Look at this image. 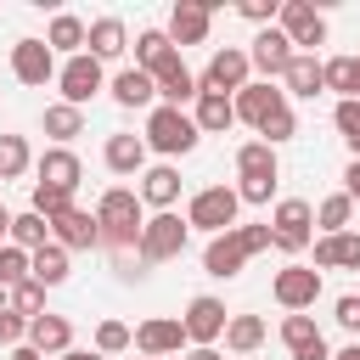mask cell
I'll return each mask as SVG.
<instances>
[{
    "mask_svg": "<svg viewBox=\"0 0 360 360\" xmlns=\"http://www.w3.org/2000/svg\"><path fill=\"white\" fill-rule=\"evenodd\" d=\"M96 225H101V248L107 253H124L141 242V225H146V208L135 197V186H107L96 197Z\"/></svg>",
    "mask_w": 360,
    "mask_h": 360,
    "instance_id": "6da1fadb",
    "label": "cell"
},
{
    "mask_svg": "<svg viewBox=\"0 0 360 360\" xmlns=\"http://www.w3.org/2000/svg\"><path fill=\"white\" fill-rule=\"evenodd\" d=\"M264 248H270V225H231V231L208 236V248H202V276L231 281V276H242V264H248L253 253H264Z\"/></svg>",
    "mask_w": 360,
    "mask_h": 360,
    "instance_id": "7a4b0ae2",
    "label": "cell"
},
{
    "mask_svg": "<svg viewBox=\"0 0 360 360\" xmlns=\"http://www.w3.org/2000/svg\"><path fill=\"white\" fill-rule=\"evenodd\" d=\"M141 141H146V152L186 158L202 135H197V124H191V112H186V107H163V101H158V107L146 112V135H141Z\"/></svg>",
    "mask_w": 360,
    "mask_h": 360,
    "instance_id": "3957f363",
    "label": "cell"
},
{
    "mask_svg": "<svg viewBox=\"0 0 360 360\" xmlns=\"http://www.w3.org/2000/svg\"><path fill=\"white\" fill-rule=\"evenodd\" d=\"M236 174H242V186H236L242 202H270V197H276V180H281L276 146H264V141H242V146H236Z\"/></svg>",
    "mask_w": 360,
    "mask_h": 360,
    "instance_id": "277c9868",
    "label": "cell"
},
{
    "mask_svg": "<svg viewBox=\"0 0 360 360\" xmlns=\"http://www.w3.org/2000/svg\"><path fill=\"white\" fill-rule=\"evenodd\" d=\"M186 236H191V225H186L180 214H146L135 253H141V264L152 270V264H169V259H180V253H186Z\"/></svg>",
    "mask_w": 360,
    "mask_h": 360,
    "instance_id": "5b68a950",
    "label": "cell"
},
{
    "mask_svg": "<svg viewBox=\"0 0 360 360\" xmlns=\"http://www.w3.org/2000/svg\"><path fill=\"white\" fill-rule=\"evenodd\" d=\"M236 214H242L236 186H202V191L186 202V225H197V231H208V236L231 231V225H236Z\"/></svg>",
    "mask_w": 360,
    "mask_h": 360,
    "instance_id": "8992f818",
    "label": "cell"
},
{
    "mask_svg": "<svg viewBox=\"0 0 360 360\" xmlns=\"http://www.w3.org/2000/svg\"><path fill=\"white\" fill-rule=\"evenodd\" d=\"M309 242H315V208H309L304 197H281L276 214H270V248H281V253H304Z\"/></svg>",
    "mask_w": 360,
    "mask_h": 360,
    "instance_id": "52a82bcc",
    "label": "cell"
},
{
    "mask_svg": "<svg viewBox=\"0 0 360 360\" xmlns=\"http://www.w3.org/2000/svg\"><path fill=\"white\" fill-rule=\"evenodd\" d=\"M225 321H231L225 298L197 292V298L186 304V315H180V332H186V343H191V349H214V343L225 338Z\"/></svg>",
    "mask_w": 360,
    "mask_h": 360,
    "instance_id": "ba28073f",
    "label": "cell"
},
{
    "mask_svg": "<svg viewBox=\"0 0 360 360\" xmlns=\"http://www.w3.org/2000/svg\"><path fill=\"white\" fill-rule=\"evenodd\" d=\"M276 28H281V34H287V45H292V51H304V56H315V45H326V17H321L309 0H281Z\"/></svg>",
    "mask_w": 360,
    "mask_h": 360,
    "instance_id": "9c48e42d",
    "label": "cell"
},
{
    "mask_svg": "<svg viewBox=\"0 0 360 360\" xmlns=\"http://www.w3.org/2000/svg\"><path fill=\"white\" fill-rule=\"evenodd\" d=\"M56 84H62V101H68V107H84L90 96L107 90V68H101L90 51H79V56H68V62L56 68Z\"/></svg>",
    "mask_w": 360,
    "mask_h": 360,
    "instance_id": "30bf717a",
    "label": "cell"
},
{
    "mask_svg": "<svg viewBox=\"0 0 360 360\" xmlns=\"http://www.w3.org/2000/svg\"><path fill=\"white\" fill-rule=\"evenodd\" d=\"M248 79H253V68H248V51H242V45H225V51H214V56H208V68L197 73V90L236 96Z\"/></svg>",
    "mask_w": 360,
    "mask_h": 360,
    "instance_id": "8fae6325",
    "label": "cell"
},
{
    "mask_svg": "<svg viewBox=\"0 0 360 360\" xmlns=\"http://www.w3.org/2000/svg\"><path fill=\"white\" fill-rule=\"evenodd\" d=\"M270 292H276V304H281L287 315H304V309H315V298H321V270H315V264H287V270H276Z\"/></svg>",
    "mask_w": 360,
    "mask_h": 360,
    "instance_id": "7c38bea8",
    "label": "cell"
},
{
    "mask_svg": "<svg viewBox=\"0 0 360 360\" xmlns=\"http://www.w3.org/2000/svg\"><path fill=\"white\" fill-rule=\"evenodd\" d=\"M298 51L287 45V34L270 22V28H259L253 34V45H248V68L264 79V84H281V73H287V62H292Z\"/></svg>",
    "mask_w": 360,
    "mask_h": 360,
    "instance_id": "4fadbf2b",
    "label": "cell"
},
{
    "mask_svg": "<svg viewBox=\"0 0 360 360\" xmlns=\"http://www.w3.org/2000/svg\"><path fill=\"white\" fill-rule=\"evenodd\" d=\"M56 51L45 45V39H17L11 45V79L17 84H28V90H45L51 79H56Z\"/></svg>",
    "mask_w": 360,
    "mask_h": 360,
    "instance_id": "5bb4252c",
    "label": "cell"
},
{
    "mask_svg": "<svg viewBox=\"0 0 360 360\" xmlns=\"http://www.w3.org/2000/svg\"><path fill=\"white\" fill-rule=\"evenodd\" d=\"M231 107H236V124H253V129H264L276 112H287V96H281V84L248 79V84L231 96Z\"/></svg>",
    "mask_w": 360,
    "mask_h": 360,
    "instance_id": "9a60e30c",
    "label": "cell"
},
{
    "mask_svg": "<svg viewBox=\"0 0 360 360\" xmlns=\"http://www.w3.org/2000/svg\"><path fill=\"white\" fill-rule=\"evenodd\" d=\"M51 242L62 248V253H90V248H101V225H96V214L90 208H68V214H56L51 219Z\"/></svg>",
    "mask_w": 360,
    "mask_h": 360,
    "instance_id": "2e32d148",
    "label": "cell"
},
{
    "mask_svg": "<svg viewBox=\"0 0 360 360\" xmlns=\"http://www.w3.org/2000/svg\"><path fill=\"white\" fill-rule=\"evenodd\" d=\"M129 349H141L146 360H169V354L186 349V332H180L174 315H152V321H141V326L129 332Z\"/></svg>",
    "mask_w": 360,
    "mask_h": 360,
    "instance_id": "e0dca14e",
    "label": "cell"
},
{
    "mask_svg": "<svg viewBox=\"0 0 360 360\" xmlns=\"http://www.w3.org/2000/svg\"><path fill=\"white\" fill-rule=\"evenodd\" d=\"M208 28H214V6L208 0H180L174 11H169V45L180 51V45H202L208 39Z\"/></svg>",
    "mask_w": 360,
    "mask_h": 360,
    "instance_id": "ac0fdd59",
    "label": "cell"
},
{
    "mask_svg": "<svg viewBox=\"0 0 360 360\" xmlns=\"http://www.w3.org/2000/svg\"><path fill=\"white\" fill-rule=\"evenodd\" d=\"M34 174H39V186L79 191V180H84V163H79V152H73V146H45V152L34 158Z\"/></svg>",
    "mask_w": 360,
    "mask_h": 360,
    "instance_id": "d6986e66",
    "label": "cell"
},
{
    "mask_svg": "<svg viewBox=\"0 0 360 360\" xmlns=\"http://www.w3.org/2000/svg\"><path fill=\"white\" fill-rule=\"evenodd\" d=\"M107 96H112L118 107H129V112H135V107H146V112L158 107V84H152V73H141L135 62H129V68H118V73L107 79Z\"/></svg>",
    "mask_w": 360,
    "mask_h": 360,
    "instance_id": "ffe728a7",
    "label": "cell"
},
{
    "mask_svg": "<svg viewBox=\"0 0 360 360\" xmlns=\"http://www.w3.org/2000/svg\"><path fill=\"white\" fill-rule=\"evenodd\" d=\"M135 197H141V208H158V214H169V208L180 202V169H174V163H152V169L141 174Z\"/></svg>",
    "mask_w": 360,
    "mask_h": 360,
    "instance_id": "44dd1931",
    "label": "cell"
},
{
    "mask_svg": "<svg viewBox=\"0 0 360 360\" xmlns=\"http://www.w3.org/2000/svg\"><path fill=\"white\" fill-rule=\"evenodd\" d=\"M28 349H34V354H51V360L68 354V349H73V321H68V315H51V309L34 315V321H28Z\"/></svg>",
    "mask_w": 360,
    "mask_h": 360,
    "instance_id": "7402d4cb",
    "label": "cell"
},
{
    "mask_svg": "<svg viewBox=\"0 0 360 360\" xmlns=\"http://www.w3.org/2000/svg\"><path fill=\"white\" fill-rule=\"evenodd\" d=\"M281 343H287L292 360H332V349H326V338H321V326L309 315H287L281 321Z\"/></svg>",
    "mask_w": 360,
    "mask_h": 360,
    "instance_id": "603a6c76",
    "label": "cell"
},
{
    "mask_svg": "<svg viewBox=\"0 0 360 360\" xmlns=\"http://www.w3.org/2000/svg\"><path fill=\"white\" fill-rule=\"evenodd\" d=\"M84 51H90L96 62H118V56L129 51V28H124V17H96V22L84 28Z\"/></svg>",
    "mask_w": 360,
    "mask_h": 360,
    "instance_id": "cb8c5ba5",
    "label": "cell"
},
{
    "mask_svg": "<svg viewBox=\"0 0 360 360\" xmlns=\"http://www.w3.org/2000/svg\"><path fill=\"white\" fill-rule=\"evenodd\" d=\"M152 84H158V101L163 107H186V101H197V73L174 56V62H163L158 73H152Z\"/></svg>",
    "mask_w": 360,
    "mask_h": 360,
    "instance_id": "d4e9b609",
    "label": "cell"
},
{
    "mask_svg": "<svg viewBox=\"0 0 360 360\" xmlns=\"http://www.w3.org/2000/svg\"><path fill=\"white\" fill-rule=\"evenodd\" d=\"M101 163H107L112 174L135 180V174H146V141H141V135H107V146H101Z\"/></svg>",
    "mask_w": 360,
    "mask_h": 360,
    "instance_id": "484cf974",
    "label": "cell"
},
{
    "mask_svg": "<svg viewBox=\"0 0 360 360\" xmlns=\"http://www.w3.org/2000/svg\"><path fill=\"white\" fill-rule=\"evenodd\" d=\"M309 248H315V270H360V231H338Z\"/></svg>",
    "mask_w": 360,
    "mask_h": 360,
    "instance_id": "4316f807",
    "label": "cell"
},
{
    "mask_svg": "<svg viewBox=\"0 0 360 360\" xmlns=\"http://www.w3.org/2000/svg\"><path fill=\"white\" fill-rule=\"evenodd\" d=\"M326 90V73H321V56H292L287 62V73H281V96H304V101H315Z\"/></svg>",
    "mask_w": 360,
    "mask_h": 360,
    "instance_id": "83f0119b",
    "label": "cell"
},
{
    "mask_svg": "<svg viewBox=\"0 0 360 360\" xmlns=\"http://www.w3.org/2000/svg\"><path fill=\"white\" fill-rule=\"evenodd\" d=\"M191 124H197V135H225V129L236 124V107H231V96L197 90V101H191Z\"/></svg>",
    "mask_w": 360,
    "mask_h": 360,
    "instance_id": "f1b7e54d",
    "label": "cell"
},
{
    "mask_svg": "<svg viewBox=\"0 0 360 360\" xmlns=\"http://www.w3.org/2000/svg\"><path fill=\"white\" fill-rule=\"evenodd\" d=\"M264 332H270L264 315H231V321H225V349H231L236 360H253V349L264 343Z\"/></svg>",
    "mask_w": 360,
    "mask_h": 360,
    "instance_id": "f546056e",
    "label": "cell"
},
{
    "mask_svg": "<svg viewBox=\"0 0 360 360\" xmlns=\"http://www.w3.org/2000/svg\"><path fill=\"white\" fill-rule=\"evenodd\" d=\"M39 124H45V135H51L56 146H73V135H84V107H68V101H51V107L39 112Z\"/></svg>",
    "mask_w": 360,
    "mask_h": 360,
    "instance_id": "4dcf8cb0",
    "label": "cell"
},
{
    "mask_svg": "<svg viewBox=\"0 0 360 360\" xmlns=\"http://www.w3.org/2000/svg\"><path fill=\"white\" fill-rule=\"evenodd\" d=\"M84 28H90L84 17L56 11V17H51V28H45V45H51V51H62V56H79V51H84Z\"/></svg>",
    "mask_w": 360,
    "mask_h": 360,
    "instance_id": "1f68e13d",
    "label": "cell"
},
{
    "mask_svg": "<svg viewBox=\"0 0 360 360\" xmlns=\"http://www.w3.org/2000/svg\"><path fill=\"white\" fill-rule=\"evenodd\" d=\"M174 56H180V51L169 45L163 28H141V34H135V68H141V73H158V68L174 62Z\"/></svg>",
    "mask_w": 360,
    "mask_h": 360,
    "instance_id": "d6a6232c",
    "label": "cell"
},
{
    "mask_svg": "<svg viewBox=\"0 0 360 360\" xmlns=\"http://www.w3.org/2000/svg\"><path fill=\"white\" fill-rule=\"evenodd\" d=\"M321 73L326 90H338V101H360V56H326Z\"/></svg>",
    "mask_w": 360,
    "mask_h": 360,
    "instance_id": "836d02e7",
    "label": "cell"
},
{
    "mask_svg": "<svg viewBox=\"0 0 360 360\" xmlns=\"http://www.w3.org/2000/svg\"><path fill=\"white\" fill-rule=\"evenodd\" d=\"M28 276H34L45 292H51V287H62V281H68V253H62L56 242H45L39 253H28Z\"/></svg>",
    "mask_w": 360,
    "mask_h": 360,
    "instance_id": "e575fe53",
    "label": "cell"
},
{
    "mask_svg": "<svg viewBox=\"0 0 360 360\" xmlns=\"http://www.w3.org/2000/svg\"><path fill=\"white\" fill-rule=\"evenodd\" d=\"M51 242V225L28 208V214H11V248H22V253H39Z\"/></svg>",
    "mask_w": 360,
    "mask_h": 360,
    "instance_id": "d590c367",
    "label": "cell"
},
{
    "mask_svg": "<svg viewBox=\"0 0 360 360\" xmlns=\"http://www.w3.org/2000/svg\"><path fill=\"white\" fill-rule=\"evenodd\" d=\"M349 219H354V202H349L343 191L321 197V208H315V225H321V236H338V231H349Z\"/></svg>",
    "mask_w": 360,
    "mask_h": 360,
    "instance_id": "8d00e7d4",
    "label": "cell"
},
{
    "mask_svg": "<svg viewBox=\"0 0 360 360\" xmlns=\"http://www.w3.org/2000/svg\"><path fill=\"white\" fill-rule=\"evenodd\" d=\"M28 208H34V214L51 225L56 214H68V208H73V191H62V186H39V180H34V191H28Z\"/></svg>",
    "mask_w": 360,
    "mask_h": 360,
    "instance_id": "74e56055",
    "label": "cell"
},
{
    "mask_svg": "<svg viewBox=\"0 0 360 360\" xmlns=\"http://www.w3.org/2000/svg\"><path fill=\"white\" fill-rule=\"evenodd\" d=\"M28 169H34L28 141H22V135H0V180H17V174H28Z\"/></svg>",
    "mask_w": 360,
    "mask_h": 360,
    "instance_id": "f35d334b",
    "label": "cell"
},
{
    "mask_svg": "<svg viewBox=\"0 0 360 360\" xmlns=\"http://www.w3.org/2000/svg\"><path fill=\"white\" fill-rule=\"evenodd\" d=\"M6 309H17L22 321H34V315H45V287L28 276V281H17L11 292H6Z\"/></svg>",
    "mask_w": 360,
    "mask_h": 360,
    "instance_id": "ab89813d",
    "label": "cell"
},
{
    "mask_svg": "<svg viewBox=\"0 0 360 360\" xmlns=\"http://www.w3.org/2000/svg\"><path fill=\"white\" fill-rule=\"evenodd\" d=\"M332 124H338L343 146L360 158V101H338V107H332Z\"/></svg>",
    "mask_w": 360,
    "mask_h": 360,
    "instance_id": "60d3db41",
    "label": "cell"
},
{
    "mask_svg": "<svg viewBox=\"0 0 360 360\" xmlns=\"http://www.w3.org/2000/svg\"><path fill=\"white\" fill-rule=\"evenodd\" d=\"M17 281H28V253H22V248H11V242H0V287L11 292Z\"/></svg>",
    "mask_w": 360,
    "mask_h": 360,
    "instance_id": "b9f144b4",
    "label": "cell"
},
{
    "mask_svg": "<svg viewBox=\"0 0 360 360\" xmlns=\"http://www.w3.org/2000/svg\"><path fill=\"white\" fill-rule=\"evenodd\" d=\"M129 349V326L124 321H101L96 326V354H124Z\"/></svg>",
    "mask_w": 360,
    "mask_h": 360,
    "instance_id": "7bdbcfd3",
    "label": "cell"
},
{
    "mask_svg": "<svg viewBox=\"0 0 360 360\" xmlns=\"http://www.w3.org/2000/svg\"><path fill=\"white\" fill-rule=\"evenodd\" d=\"M292 135H298V112H292V107H287V112H276V118L259 129V141H264V146H281V141H292Z\"/></svg>",
    "mask_w": 360,
    "mask_h": 360,
    "instance_id": "ee69618b",
    "label": "cell"
},
{
    "mask_svg": "<svg viewBox=\"0 0 360 360\" xmlns=\"http://www.w3.org/2000/svg\"><path fill=\"white\" fill-rule=\"evenodd\" d=\"M107 264H112V276H118V281H141V276H146V264H141V253H135V248L107 253Z\"/></svg>",
    "mask_w": 360,
    "mask_h": 360,
    "instance_id": "f6af8a7d",
    "label": "cell"
},
{
    "mask_svg": "<svg viewBox=\"0 0 360 360\" xmlns=\"http://www.w3.org/2000/svg\"><path fill=\"white\" fill-rule=\"evenodd\" d=\"M0 343H6V349H22V343H28V321H22L17 309H0Z\"/></svg>",
    "mask_w": 360,
    "mask_h": 360,
    "instance_id": "bcb514c9",
    "label": "cell"
},
{
    "mask_svg": "<svg viewBox=\"0 0 360 360\" xmlns=\"http://www.w3.org/2000/svg\"><path fill=\"white\" fill-rule=\"evenodd\" d=\"M332 321H338L343 332H354V338H360V292H343V298L332 304Z\"/></svg>",
    "mask_w": 360,
    "mask_h": 360,
    "instance_id": "7dc6e473",
    "label": "cell"
},
{
    "mask_svg": "<svg viewBox=\"0 0 360 360\" xmlns=\"http://www.w3.org/2000/svg\"><path fill=\"white\" fill-rule=\"evenodd\" d=\"M276 11H281L276 0H242V17H248V22H259V28H270V22H276Z\"/></svg>",
    "mask_w": 360,
    "mask_h": 360,
    "instance_id": "c3c4849f",
    "label": "cell"
},
{
    "mask_svg": "<svg viewBox=\"0 0 360 360\" xmlns=\"http://www.w3.org/2000/svg\"><path fill=\"white\" fill-rule=\"evenodd\" d=\"M343 197L360 202V158H349V169H343Z\"/></svg>",
    "mask_w": 360,
    "mask_h": 360,
    "instance_id": "681fc988",
    "label": "cell"
},
{
    "mask_svg": "<svg viewBox=\"0 0 360 360\" xmlns=\"http://www.w3.org/2000/svg\"><path fill=\"white\" fill-rule=\"evenodd\" d=\"M56 360H107V354H96V349H68V354H56Z\"/></svg>",
    "mask_w": 360,
    "mask_h": 360,
    "instance_id": "f907efd6",
    "label": "cell"
},
{
    "mask_svg": "<svg viewBox=\"0 0 360 360\" xmlns=\"http://www.w3.org/2000/svg\"><path fill=\"white\" fill-rule=\"evenodd\" d=\"M0 242H11V208L0 202Z\"/></svg>",
    "mask_w": 360,
    "mask_h": 360,
    "instance_id": "816d5d0a",
    "label": "cell"
},
{
    "mask_svg": "<svg viewBox=\"0 0 360 360\" xmlns=\"http://www.w3.org/2000/svg\"><path fill=\"white\" fill-rule=\"evenodd\" d=\"M186 360H219V349H186Z\"/></svg>",
    "mask_w": 360,
    "mask_h": 360,
    "instance_id": "f5cc1de1",
    "label": "cell"
},
{
    "mask_svg": "<svg viewBox=\"0 0 360 360\" xmlns=\"http://www.w3.org/2000/svg\"><path fill=\"white\" fill-rule=\"evenodd\" d=\"M11 360H45V354H34V349L22 343V349H11Z\"/></svg>",
    "mask_w": 360,
    "mask_h": 360,
    "instance_id": "db71d44e",
    "label": "cell"
},
{
    "mask_svg": "<svg viewBox=\"0 0 360 360\" xmlns=\"http://www.w3.org/2000/svg\"><path fill=\"white\" fill-rule=\"evenodd\" d=\"M332 360H360V343H349V349H338Z\"/></svg>",
    "mask_w": 360,
    "mask_h": 360,
    "instance_id": "11a10c76",
    "label": "cell"
},
{
    "mask_svg": "<svg viewBox=\"0 0 360 360\" xmlns=\"http://www.w3.org/2000/svg\"><path fill=\"white\" fill-rule=\"evenodd\" d=\"M0 309H6V287H0Z\"/></svg>",
    "mask_w": 360,
    "mask_h": 360,
    "instance_id": "9f6ffc18",
    "label": "cell"
},
{
    "mask_svg": "<svg viewBox=\"0 0 360 360\" xmlns=\"http://www.w3.org/2000/svg\"><path fill=\"white\" fill-rule=\"evenodd\" d=\"M141 360H146V354H141Z\"/></svg>",
    "mask_w": 360,
    "mask_h": 360,
    "instance_id": "6f0895ef",
    "label": "cell"
}]
</instances>
